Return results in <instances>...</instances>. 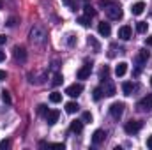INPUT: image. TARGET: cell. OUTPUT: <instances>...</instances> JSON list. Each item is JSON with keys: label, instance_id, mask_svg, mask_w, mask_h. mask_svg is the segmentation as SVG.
<instances>
[{"label": "cell", "instance_id": "1f68e13d", "mask_svg": "<svg viewBox=\"0 0 152 150\" xmlns=\"http://www.w3.org/2000/svg\"><path fill=\"white\" fill-rule=\"evenodd\" d=\"M67 44H69V46H75V44H76V39H75L73 34H69V36H67Z\"/></svg>", "mask_w": 152, "mask_h": 150}, {"label": "cell", "instance_id": "9c48e42d", "mask_svg": "<svg viewBox=\"0 0 152 150\" xmlns=\"http://www.w3.org/2000/svg\"><path fill=\"white\" fill-rule=\"evenodd\" d=\"M104 138H106V133H104L103 129H97V131H94V134H92V143H94V145H101V143L104 141Z\"/></svg>", "mask_w": 152, "mask_h": 150}, {"label": "cell", "instance_id": "d590c367", "mask_svg": "<svg viewBox=\"0 0 152 150\" xmlns=\"http://www.w3.org/2000/svg\"><path fill=\"white\" fill-rule=\"evenodd\" d=\"M7 25H9V27H14V25H16V20H14V18H9Z\"/></svg>", "mask_w": 152, "mask_h": 150}, {"label": "cell", "instance_id": "d6a6232c", "mask_svg": "<svg viewBox=\"0 0 152 150\" xmlns=\"http://www.w3.org/2000/svg\"><path fill=\"white\" fill-rule=\"evenodd\" d=\"M9 145H11V143H9V140H2V141H0V149H2V150L9 149Z\"/></svg>", "mask_w": 152, "mask_h": 150}, {"label": "cell", "instance_id": "cb8c5ba5", "mask_svg": "<svg viewBox=\"0 0 152 150\" xmlns=\"http://www.w3.org/2000/svg\"><path fill=\"white\" fill-rule=\"evenodd\" d=\"M62 81H64L62 74H58V73H57V74L53 76V81H51V85H53V87H58V85H60Z\"/></svg>", "mask_w": 152, "mask_h": 150}, {"label": "cell", "instance_id": "e0dca14e", "mask_svg": "<svg viewBox=\"0 0 152 150\" xmlns=\"http://www.w3.org/2000/svg\"><path fill=\"white\" fill-rule=\"evenodd\" d=\"M126 73H127V64L126 62H118L117 67H115V74L120 78V76H124Z\"/></svg>", "mask_w": 152, "mask_h": 150}, {"label": "cell", "instance_id": "8d00e7d4", "mask_svg": "<svg viewBox=\"0 0 152 150\" xmlns=\"http://www.w3.org/2000/svg\"><path fill=\"white\" fill-rule=\"evenodd\" d=\"M145 44H147V46H151V48H152V36H149V37L145 39Z\"/></svg>", "mask_w": 152, "mask_h": 150}, {"label": "cell", "instance_id": "8992f818", "mask_svg": "<svg viewBox=\"0 0 152 150\" xmlns=\"http://www.w3.org/2000/svg\"><path fill=\"white\" fill-rule=\"evenodd\" d=\"M12 55H14V60H16V62H21V64H23V62L27 60V51H25L23 46H14Z\"/></svg>", "mask_w": 152, "mask_h": 150}, {"label": "cell", "instance_id": "277c9868", "mask_svg": "<svg viewBox=\"0 0 152 150\" xmlns=\"http://www.w3.org/2000/svg\"><path fill=\"white\" fill-rule=\"evenodd\" d=\"M124 103H113L112 106H110V115L113 117L115 120H118L120 117H122V113H124Z\"/></svg>", "mask_w": 152, "mask_h": 150}, {"label": "cell", "instance_id": "f1b7e54d", "mask_svg": "<svg viewBox=\"0 0 152 150\" xmlns=\"http://www.w3.org/2000/svg\"><path fill=\"white\" fill-rule=\"evenodd\" d=\"M81 118H83V122H92V113L90 111H83Z\"/></svg>", "mask_w": 152, "mask_h": 150}, {"label": "cell", "instance_id": "ba28073f", "mask_svg": "<svg viewBox=\"0 0 152 150\" xmlns=\"http://www.w3.org/2000/svg\"><path fill=\"white\" fill-rule=\"evenodd\" d=\"M104 85H103V95H106V97H113L115 95V85L112 83V81H108V79H104L103 81Z\"/></svg>", "mask_w": 152, "mask_h": 150}, {"label": "cell", "instance_id": "4dcf8cb0", "mask_svg": "<svg viewBox=\"0 0 152 150\" xmlns=\"http://www.w3.org/2000/svg\"><path fill=\"white\" fill-rule=\"evenodd\" d=\"M37 113L39 115H46V113H48V108H46L44 104H39L37 106Z\"/></svg>", "mask_w": 152, "mask_h": 150}, {"label": "cell", "instance_id": "2e32d148", "mask_svg": "<svg viewBox=\"0 0 152 150\" xmlns=\"http://www.w3.org/2000/svg\"><path fill=\"white\" fill-rule=\"evenodd\" d=\"M69 129H71V133H81L83 131V120H73Z\"/></svg>", "mask_w": 152, "mask_h": 150}, {"label": "cell", "instance_id": "b9f144b4", "mask_svg": "<svg viewBox=\"0 0 152 150\" xmlns=\"http://www.w3.org/2000/svg\"><path fill=\"white\" fill-rule=\"evenodd\" d=\"M0 9H2V2H0Z\"/></svg>", "mask_w": 152, "mask_h": 150}, {"label": "cell", "instance_id": "4fadbf2b", "mask_svg": "<svg viewBox=\"0 0 152 150\" xmlns=\"http://www.w3.org/2000/svg\"><path fill=\"white\" fill-rule=\"evenodd\" d=\"M97 32H99L103 37H108V36L112 34V27H110V23H104V21L99 23V25H97Z\"/></svg>", "mask_w": 152, "mask_h": 150}, {"label": "cell", "instance_id": "f35d334b", "mask_svg": "<svg viewBox=\"0 0 152 150\" xmlns=\"http://www.w3.org/2000/svg\"><path fill=\"white\" fill-rule=\"evenodd\" d=\"M147 147L152 150V136H149V138H147Z\"/></svg>", "mask_w": 152, "mask_h": 150}, {"label": "cell", "instance_id": "7c38bea8", "mask_svg": "<svg viewBox=\"0 0 152 150\" xmlns=\"http://www.w3.org/2000/svg\"><path fill=\"white\" fill-rule=\"evenodd\" d=\"M90 71H92V66L90 64H85L81 69H78V73H76V76H78V79H87L88 76H90Z\"/></svg>", "mask_w": 152, "mask_h": 150}, {"label": "cell", "instance_id": "52a82bcc", "mask_svg": "<svg viewBox=\"0 0 152 150\" xmlns=\"http://www.w3.org/2000/svg\"><path fill=\"white\" fill-rule=\"evenodd\" d=\"M138 108H140L142 111H151L152 110V94L145 95L142 101H138Z\"/></svg>", "mask_w": 152, "mask_h": 150}, {"label": "cell", "instance_id": "484cf974", "mask_svg": "<svg viewBox=\"0 0 152 150\" xmlns=\"http://www.w3.org/2000/svg\"><path fill=\"white\" fill-rule=\"evenodd\" d=\"M78 23H80L81 27H88V25H90V18H88V16H81V18H78Z\"/></svg>", "mask_w": 152, "mask_h": 150}, {"label": "cell", "instance_id": "ac0fdd59", "mask_svg": "<svg viewBox=\"0 0 152 150\" xmlns=\"http://www.w3.org/2000/svg\"><path fill=\"white\" fill-rule=\"evenodd\" d=\"M122 90H124V95H131L133 90H134V85L131 81H124L122 83Z\"/></svg>", "mask_w": 152, "mask_h": 150}, {"label": "cell", "instance_id": "60d3db41", "mask_svg": "<svg viewBox=\"0 0 152 150\" xmlns=\"http://www.w3.org/2000/svg\"><path fill=\"white\" fill-rule=\"evenodd\" d=\"M151 85H152V76H151Z\"/></svg>", "mask_w": 152, "mask_h": 150}, {"label": "cell", "instance_id": "8fae6325", "mask_svg": "<svg viewBox=\"0 0 152 150\" xmlns=\"http://www.w3.org/2000/svg\"><path fill=\"white\" fill-rule=\"evenodd\" d=\"M44 117H46V122H48V125H53V124H57V122H58V117H60V113L57 111V110H48V113H46Z\"/></svg>", "mask_w": 152, "mask_h": 150}, {"label": "cell", "instance_id": "f546056e", "mask_svg": "<svg viewBox=\"0 0 152 150\" xmlns=\"http://www.w3.org/2000/svg\"><path fill=\"white\" fill-rule=\"evenodd\" d=\"M62 2H64L71 11H76V5H75V2H73V0H62Z\"/></svg>", "mask_w": 152, "mask_h": 150}, {"label": "cell", "instance_id": "ffe728a7", "mask_svg": "<svg viewBox=\"0 0 152 150\" xmlns=\"http://www.w3.org/2000/svg\"><path fill=\"white\" fill-rule=\"evenodd\" d=\"M88 46H92V48H94V53H99V51H101V44L92 37V36L88 37Z\"/></svg>", "mask_w": 152, "mask_h": 150}, {"label": "cell", "instance_id": "836d02e7", "mask_svg": "<svg viewBox=\"0 0 152 150\" xmlns=\"http://www.w3.org/2000/svg\"><path fill=\"white\" fill-rule=\"evenodd\" d=\"M112 2H113V0H99V4H101L103 7H106V5H110Z\"/></svg>", "mask_w": 152, "mask_h": 150}, {"label": "cell", "instance_id": "30bf717a", "mask_svg": "<svg viewBox=\"0 0 152 150\" xmlns=\"http://www.w3.org/2000/svg\"><path fill=\"white\" fill-rule=\"evenodd\" d=\"M133 36V30H131V27L129 25H124V27H120L118 28V37L122 39V41H129Z\"/></svg>", "mask_w": 152, "mask_h": 150}, {"label": "cell", "instance_id": "3957f363", "mask_svg": "<svg viewBox=\"0 0 152 150\" xmlns=\"http://www.w3.org/2000/svg\"><path fill=\"white\" fill-rule=\"evenodd\" d=\"M140 129H142V122H138V120H129V122H126V125H124V131H126L127 134H136Z\"/></svg>", "mask_w": 152, "mask_h": 150}, {"label": "cell", "instance_id": "d4e9b609", "mask_svg": "<svg viewBox=\"0 0 152 150\" xmlns=\"http://www.w3.org/2000/svg\"><path fill=\"white\" fill-rule=\"evenodd\" d=\"M83 11H85V16H88V18H92V16H96V11H94V9H92V7L88 5V4H87V5L83 7Z\"/></svg>", "mask_w": 152, "mask_h": 150}, {"label": "cell", "instance_id": "74e56055", "mask_svg": "<svg viewBox=\"0 0 152 150\" xmlns=\"http://www.w3.org/2000/svg\"><path fill=\"white\" fill-rule=\"evenodd\" d=\"M5 42H7V37L5 36H0V46H4Z\"/></svg>", "mask_w": 152, "mask_h": 150}, {"label": "cell", "instance_id": "44dd1931", "mask_svg": "<svg viewBox=\"0 0 152 150\" xmlns=\"http://www.w3.org/2000/svg\"><path fill=\"white\" fill-rule=\"evenodd\" d=\"M78 110H80V106H78V103H75V101H71V103L66 104V111L67 113H76Z\"/></svg>", "mask_w": 152, "mask_h": 150}, {"label": "cell", "instance_id": "5b68a950", "mask_svg": "<svg viewBox=\"0 0 152 150\" xmlns=\"http://www.w3.org/2000/svg\"><path fill=\"white\" fill-rule=\"evenodd\" d=\"M81 92H83V85H81V83H73V85H69V87L66 88V94H67L69 97H78Z\"/></svg>", "mask_w": 152, "mask_h": 150}, {"label": "cell", "instance_id": "603a6c76", "mask_svg": "<svg viewBox=\"0 0 152 150\" xmlns=\"http://www.w3.org/2000/svg\"><path fill=\"white\" fill-rule=\"evenodd\" d=\"M101 97H103V90H101L99 87L94 88V92H92V99H94V101H99Z\"/></svg>", "mask_w": 152, "mask_h": 150}, {"label": "cell", "instance_id": "ab89813d", "mask_svg": "<svg viewBox=\"0 0 152 150\" xmlns=\"http://www.w3.org/2000/svg\"><path fill=\"white\" fill-rule=\"evenodd\" d=\"M4 60H5V53L0 50V62H4Z\"/></svg>", "mask_w": 152, "mask_h": 150}, {"label": "cell", "instance_id": "7bdbcfd3", "mask_svg": "<svg viewBox=\"0 0 152 150\" xmlns=\"http://www.w3.org/2000/svg\"><path fill=\"white\" fill-rule=\"evenodd\" d=\"M85 2H87V0H85Z\"/></svg>", "mask_w": 152, "mask_h": 150}, {"label": "cell", "instance_id": "5bb4252c", "mask_svg": "<svg viewBox=\"0 0 152 150\" xmlns=\"http://www.w3.org/2000/svg\"><path fill=\"white\" fill-rule=\"evenodd\" d=\"M143 11H145V4L143 2H134L131 5V14H134V16H140Z\"/></svg>", "mask_w": 152, "mask_h": 150}, {"label": "cell", "instance_id": "4316f807", "mask_svg": "<svg viewBox=\"0 0 152 150\" xmlns=\"http://www.w3.org/2000/svg\"><path fill=\"white\" fill-rule=\"evenodd\" d=\"M108 74H110V67L108 66H104L103 69H101V79L104 81V79H108Z\"/></svg>", "mask_w": 152, "mask_h": 150}, {"label": "cell", "instance_id": "7402d4cb", "mask_svg": "<svg viewBox=\"0 0 152 150\" xmlns=\"http://www.w3.org/2000/svg\"><path fill=\"white\" fill-rule=\"evenodd\" d=\"M50 101H51L53 104H58V103L62 101V94H60V92H51V94H50Z\"/></svg>", "mask_w": 152, "mask_h": 150}, {"label": "cell", "instance_id": "d6986e66", "mask_svg": "<svg viewBox=\"0 0 152 150\" xmlns=\"http://www.w3.org/2000/svg\"><path fill=\"white\" fill-rule=\"evenodd\" d=\"M147 30H149V23L147 21H138L136 23V32L138 34H145Z\"/></svg>", "mask_w": 152, "mask_h": 150}, {"label": "cell", "instance_id": "6da1fadb", "mask_svg": "<svg viewBox=\"0 0 152 150\" xmlns=\"http://www.w3.org/2000/svg\"><path fill=\"white\" fill-rule=\"evenodd\" d=\"M28 39H30L32 44H36V46H42V44H46V41H48V34H46L44 28H41V27H34V28L30 30V34H28Z\"/></svg>", "mask_w": 152, "mask_h": 150}, {"label": "cell", "instance_id": "9a60e30c", "mask_svg": "<svg viewBox=\"0 0 152 150\" xmlns=\"http://www.w3.org/2000/svg\"><path fill=\"white\" fill-rule=\"evenodd\" d=\"M149 58H151V53H149L147 50H140V53H138V57H136V62L142 66V64H145Z\"/></svg>", "mask_w": 152, "mask_h": 150}, {"label": "cell", "instance_id": "83f0119b", "mask_svg": "<svg viewBox=\"0 0 152 150\" xmlns=\"http://www.w3.org/2000/svg\"><path fill=\"white\" fill-rule=\"evenodd\" d=\"M2 99H4V103H5V104H11V95H9V92H7V90H2Z\"/></svg>", "mask_w": 152, "mask_h": 150}, {"label": "cell", "instance_id": "e575fe53", "mask_svg": "<svg viewBox=\"0 0 152 150\" xmlns=\"http://www.w3.org/2000/svg\"><path fill=\"white\" fill-rule=\"evenodd\" d=\"M5 78H7V73H5V71H2V69H0V81H4V79H5Z\"/></svg>", "mask_w": 152, "mask_h": 150}, {"label": "cell", "instance_id": "7a4b0ae2", "mask_svg": "<svg viewBox=\"0 0 152 150\" xmlns=\"http://www.w3.org/2000/svg\"><path fill=\"white\" fill-rule=\"evenodd\" d=\"M104 11H106V16H108L110 20H115V21L122 20V16H124L122 7H120V4H118V2H112L110 5H106V7H104Z\"/></svg>", "mask_w": 152, "mask_h": 150}]
</instances>
